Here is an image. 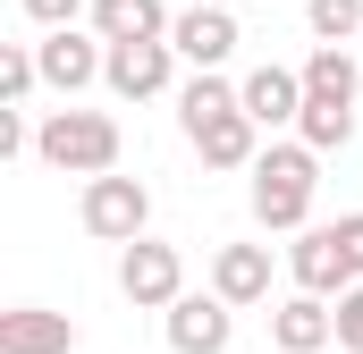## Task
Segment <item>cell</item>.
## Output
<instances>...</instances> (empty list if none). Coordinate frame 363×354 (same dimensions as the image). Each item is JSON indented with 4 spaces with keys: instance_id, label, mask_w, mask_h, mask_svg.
Wrapping results in <instances>:
<instances>
[{
    "instance_id": "6da1fadb",
    "label": "cell",
    "mask_w": 363,
    "mask_h": 354,
    "mask_svg": "<svg viewBox=\"0 0 363 354\" xmlns=\"http://www.w3.org/2000/svg\"><path fill=\"white\" fill-rule=\"evenodd\" d=\"M321 161L330 152H313L304 135L296 144H262L254 152V169H245V202H254V219L271 228V236H296V228H313V194H321Z\"/></svg>"
},
{
    "instance_id": "7a4b0ae2",
    "label": "cell",
    "mask_w": 363,
    "mask_h": 354,
    "mask_svg": "<svg viewBox=\"0 0 363 354\" xmlns=\"http://www.w3.org/2000/svg\"><path fill=\"white\" fill-rule=\"evenodd\" d=\"M118 152H127V135H118V118L110 110H43V127H34V161L60 177H101L118 169Z\"/></svg>"
},
{
    "instance_id": "3957f363",
    "label": "cell",
    "mask_w": 363,
    "mask_h": 354,
    "mask_svg": "<svg viewBox=\"0 0 363 354\" xmlns=\"http://www.w3.org/2000/svg\"><path fill=\"white\" fill-rule=\"evenodd\" d=\"M77 219H85V236H101V245H135V236L152 228V185H144V177L101 169V177H85Z\"/></svg>"
},
{
    "instance_id": "277c9868",
    "label": "cell",
    "mask_w": 363,
    "mask_h": 354,
    "mask_svg": "<svg viewBox=\"0 0 363 354\" xmlns=\"http://www.w3.org/2000/svg\"><path fill=\"white\" fill-rule=\"evenodd\" d=\"M118 295H127L135 312H169V304L186 295V253H178V245H161V236L118 245Z\"/></svg>"
},
{
    "instance_id": "5b68a950",
    "label": "cell",
    "mask_w": 363,
    "mask_h": 354,
    "mask_svg": "<svg viewBox=\"0 0 363 354\" xmlns=\"http://www.w3.org/2000/svg\"><path fill=\"white\" fill-rule=\"evenodd\" d=\"M34 59H43V85L77 101L85 85H101V68H110V42H101V34H77V25H43Z\"/></svg>"
},
{
    "instance_id": "8992f818",
    "label": "cell",
    "mask_w": 363,
    "mask_h": 354,
    "mask_svg": "<svg viewBox=\"0 0 363 354\" xmlns=\"http://www.w3.org/2000/svg\"><path fill=\"white\" fill-rule=\"evenodd\" d=\"M161 329H169V346H178V354H228V338H237V304H228L220 287H203V295L186 287L178 304H169Z\"/></svg>"
},
{
    "instance_id": "52a82bcc",
    "label": "cell",
    "mask_w": 363,
    "mask_h": 354,
    "mask_svg": "<svg viewBox=\"0 0 363 354\" xmlns=\"http://www.w3.org/2000/svg\"><path fill=\"white\" fill-rule=\"evenodd\" d=\"M101 85L118 93V101H161V93L178 85V42H110Z\"/></svg>"
},
{
    "instance_id": "ba28073f",
    "label": "cell",
    "mask_w": 363,
    "mask_h": 354,
    "mask_svg": "<svg viewBox=\"0 0 363 354\" xmlns=\"http://www.w3.org/2000/svg\"><path fill=\"white\" fill-rule=\"evenodd\" d=\"M169 42H178V59H186V68H228L245 34H237V17H228L220 0H186V8H178V25H169Z\"/></svg>"
},
{
    "instance_id": "9c48e42d",
    "label": "cell",
    "mask_w": 363,
    "mask_h": 354,
    "mask_svg": "<svg viewBox=\"0 0 363 354\" xmlns=\"http://www.w3.org/2000/svg\"><path fill=\"white\" fill-rule=\"evenodd\" d=\"M237 93H245V118H254V127H271V135L304 118V68L262 59V68H245V76H237Z\"/></svg>"
},
{
    "instance_id": "30bf717a",
    "label": "cell",
    "mask_w": 363,
    "mask_h": 354,
    "mask_svg": "<svg viewBox=\"0 0 363 354\" xmlns=\"http://www.w3.org/2000/svg\"><path fill=\"white\" fill-rule=\"evenodd\" d=\"M77 346H85V329L51 304H9L0 312V354H77Z\"/></svg>"
},
{
    "instance_id": "8fae6325",
    "label": "cell",
    "mask_w": 363,
    "mask_h": 354,
    "mask_svg": "<svg viewBox=\"0 0 363 354\" xmlns=\"http://www.w3.org/2000/svg\"><path fill=\"white\" fill-rule=\"evenodd\" d=\"M330 338H338V304H330V295L296 287L287 304H271V346L279 354H321Z\"/></svg>"
},
{
    "instance_id": "7c38bea8",
    "label": "cell",
    "mask_w": 363,
    "mask_h": 354,
    "mask_svg": "<svg viewBox=\"0 0 363 354\" xmlns=\"http://www.w3.org/2000/svg\"><path fill=\"white\" fill-rule=\"evenodd\" d=\"M186 144L203 152V169H254V152H262V127L245 118V101L237 110H211V118H194L186 127Z\"/></svg>"
},
{
    "instance_id": "4fadbf2b",
    "label": "cell",
    "mask_w": 363,
    "mask_h": 354,
    "mask_svg": "<svg viewBox=\"0 0 363 354\" xmlns=\"http://www.w3.org/2000/svg\"><path fill=\"white\" fill-rule=\"evenodd\" d=\"M287 278L313 287V295H338V287L355 278L347 253H338V219H330V228H296V245H287Z\"/></svg>"
},
{
    "instance_id": "5bb4252c",
    "label": "cell",
    "mask_w": 363,
    "mask_h": 354,
    "mask_svg": "<svg viewBox=\"0 0 363 354\" xmlns=\"http://www.w3.org/2000/svg\"><path fill=\"white\" fill-rule=\"evenodd\" d=\"M363 93V59L347 42H313L304 51V101H321V110H355Z\"/></svg>"
},
{
    "instance_id": "9a60e30c",
    "label": "cell",
    "mask_w": 363,
    "mask_h": 354,
    "mask_svg": "<svg viewBox=\"0 0 363 354\" xmlns=\"http://www.w3.org/2000/svg\"><path fill=\"white\" fill-rule=\"evenodd\" d=\"M211 287L245 312V304H271V245H220L211 253Z\"/></svg>"
},
{
    "instance_id": "2e32d148",
    "label": "cell",
    "mask_w": 363,
    "mask_h": 354,
    "mask_svg": "<svg viewBox=\"0 0 363 354\" xmlns=\"http://www.w3.org/2000/svg\"><path fill=\"white\" fill-rule=\"evenodd\" d=\"M169 8L161 0H93V34L101 42H169Z\"/></svg>"
},
{
    "instance_id": "e0dca14e",
    "label": "cell",
    "mask_w": 363,
    "mask_h": 354,
    "mask_svg": "<svg viewBox=\"0 0 363 354\" xmlns=\"http://www.w3.org/2000/svg\"><path fill=\"white\" fill-rule=\"evenodd\" d=\"M237 101H245V93L228 85L220 68H194V76L178 85V127H194V118H211V110H237Z\"/></svg>"
},
{
    "instance_id": "ac0fdd59",
    "label": "cell",
    "mask_w": 363,
    "mask_h": 354,
    "mask_svg": "<svg viewBox=\"0 0 363 354\" xmlns=\"http://www.w3.org/2000/svg\"><path fill=\"white\" fill-rule=\"evenodd\" d=\"M304 25H313V42H355L363 0H304Z\"/></svg>"
},
{
    "instance_id": "d6986e66",
    "label": "cell",
    "mask_w": 363,
    "mask_h": 354,
    "mask_svg": "<svg viewBox=\"0 0 363 354\" xmlns=\"http://www.w3.org/2000/svg\"><path fill=\"white\" fill-rule=\"evenodd\" d=\"M34 85H43V59H34V42H0V101H26Z\"/></svg>"
},
{
    "instance_id": "ffe728a7",
    "label": "cell",
    "mask_w": 363,
    "mask_h": 354,
    "mask_svg": "<svg viewBox=\"0 0 363 354\" xmlns=\"http://www.w3.org/2000/svg\"><path fill=\"white\" fill-rule=\"evenodd\" d=\"M330 304H338V346H355V354H363V278H347Z\"/></svg>"
},
{
    "instance_id": "44dd1931",
    "label": "cell",
    "mask_w": 363,
    "mask_h": 354,
    "mask_svg": "<svg viewBox=\"0 0 363 354\" xmlns=\"http://www.w3.org/2000/svg\"><path fill=\"white\" fill-rule=\"evenodd\" d=\"M34 152V127H26V101H0V161Z\"/></svg>"
},
{
    "instance_id": "7402d4cb",
    "label": "cell",
    "mask_w": 363,
    "mask_h": 354,
    "mask_svg": "<svg viewBox=\"0 0 363 354\" xmlns=\"http://www.w3.org/2000/svg\"><path fill=\"white\" fill-rule=\"evenodd\" d=\"M26 17L34 25H77V17H93V0H26Z\"/></svg>"
},
{
    "instance_id": "603a6c76",
    "label": "cell",
    "mask_w": 363,
    "mask_h": 354,
    "mask_svg": "<svg viewBox=\"0 0 363 354\" xmlns=\"http://www.w3.org/2000/svg\"><path fill=\"white\" fill-rule=\"evenodd\" d=\"M338 253H347V270L363 278V211H338Z\"/></svg>"
},
{
    "instance_id": "cb8c5ba5",
    "label": "cell",
    "mask_w": 363,
    "mask_h": 354,
    "mask_svg": "<svg viewBox=\"0 0 363 354\" xmlns=\"http://www.w3.org/2000/svg\"><path fill=\"white\" fill-rule=\"evenodd\" d=\"M220 8H228V0H220Z\"/></svg>"
}]
</instances>
